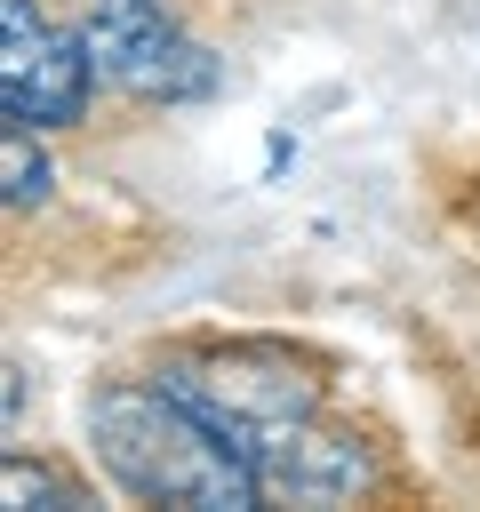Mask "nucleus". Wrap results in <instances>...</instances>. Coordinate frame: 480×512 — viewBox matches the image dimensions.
I'll return each instance as SVG.
<instances>
[{
	"label": "nucleus",
	"instance_id": "nucleus-1",
	"mask_svg": "<svg viewBox=\"0 0 480 512\" xmlns=\"http://www.w3.org/2000/svg\"><path fill=\"white\" fill-rule=\"evenodd\" d=\"M88 448L144 504H184V512H248V504H264L248 456L208 416H192L168 384H104L88 400Z\"/></svg>",
	"mask_w": 480,
	"mask_h": 512
},
{
	"label": "nucleus",
	"instance_id": "nucleus-2",
	"mask_svg": "<svg viewBox=\"0 0 480 512\" xmlns=\"http://www.w3.org/2000/svg\"><path fill=\"white\" fill-rule=\"evenodd\" d=\"M152 384H168L192 416H208L240 456H256L272 432L320 416V376H304L288 352H264V344H224V352H184L168 360Z\"/></svg>",
	"mask_w": 480,
	"mask_h": 512
},
{
	"label": "nucleus",
	"instance_id": "nucleus-3",
	"mask_svg": "<svg viewBox=\"0 0 480 512\" xmlns=\"http://www.w3.org/2000/svg\"><path fill=\"white\" fill-rule=\"evenodd\" d=\"M80 40H88L96 80H112L136 104H192V96L224 88V64L200 40H184L160 0H96Z\"/></svg>",
	"mask_w": 480,
	"mask_h": 512
},
{
	"label": "nucleus",
	"instance_id": "nucleus-4",
	"mask_svg": "<svg viewBox=\"0 0 480 512\" xmlns=\"http://www.w3.org/2000/svg\"><path fill=\"white\" fill-rule=\"evenodd\" d=\"M88 40L56 32L32 0H0V112L32 128H72L88 112Z\"/></svg>",
	"mask_w": 480,
	"mask_h": 512
},
{
	"label": "nucleus",
	"instance_id": "nucleus-5",
	"mask_svg": "<svg viewBox=\"0 0 480 512\" xmlns=\"http://www.w3.org/2000/svg\"><path fill=\"white\" fill-rule=\"evenodd\" d=\"M248 472H256L264 504H352V496L376 480L368 448H360L352 432H328L320 416L272 432V440L248 456Z\"/></svg>",
	"mask_w": 480,
	"mask_h": 512
},
{
	"label": "nucleus",
	"instance_id": "nucleus-6",
	"mask_svg": "<svg viewBox=\"0 0 480 512\" xmlns=\"http://www.w3.org/2000/svg\"><path fill=\"white\" fill-rule=\"evenodd\" d=\"M48 184H56V168H48V152L32 144V120H8V128H0V200H8V208H40Z\"/></svg>",
	"mask_w": 480,
	"mask_h": 512
},
{
	"label": "nucleus",
	"instance_id": "nucleus-7",
	"mask_svg": "<svg viewBox=\"0 0 480 512\" xmlns=\"http://www.w3.org/2000/svg\"><path fill=\"white\" fill-rule=\"evenodd\" d=\"M0 488H8V504H16V512H32V504H48V512L88 504V488H80V480H64V472H48V464H24V456H8V464H0Z\"/></svg>",
	"mask_w": 480,
	"mask_h": 512
}]
</instances>
